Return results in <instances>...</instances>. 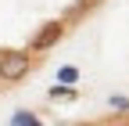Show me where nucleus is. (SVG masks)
I'll use <instances>...</instances> for the list:
<instances>
[{"instance_id": "obj_3", "label": "nucleus", "mask_w": 129, "mask_h": 126, "mask_svg": "<svg viewBox=\"0 0 129 126\" xmlns=\"http://www.w3.org/2000/svg\"><path fill=\"white\" fill-rule=\"evenodd\" d=\"M14 126H43V122H40V119H32V112H18Z\"/></svg>"}, {"instance_id": "obj_4", "label": "nucleus", "mask_w": 129, "mask_h": 126, "mask_svg": "<svg viewBox=\"0 0 129 126\" xmlns=\"http://www.w3.org/2000/svg\"><path fill=\"white\" fill-rule=\"evenodd\" d=\"M75 79H79V72H75L72 65H68V69H61V83H75Z\"/></svg>"}, {"instance_id": "obj_1", "label": "nucleus", "mask_w": 129, "mask_h": 126, "mask_svg": "<svg viewBox=\"0 0 129 126\" xmlns=\"http://www.w3.org/2000/svg\"><path fill=\"white\" fill-rule=\"evenodd\" d=\"M32 69V51H18V47H0V79L18 83Z\"/></svg>"}, {"instance_id": "obj_2", "label": "nucleus", "mask_w": 129, "mask_h": 126, "mask_svg": "<svg viewBox=\"0 0 129 126\" xmlns=\"http://www.w3.org/2000/svg\"><path fill=\"white\" fill-rule=\"evenodd\" d=\"M61 33H64V25H61V22H47V25L40 29V33L32 36L29 51H32V54H40V51H50V47H54V43L61 40Z\"/></svg>"}]
</instances>
